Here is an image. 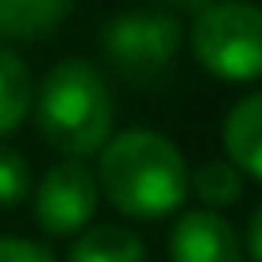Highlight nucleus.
<instances>
[{
  "mask_svg": "<svg viewBox=\"0 0 262 262\" xmlns=\"http://www.w3.org/2000/svg\"><path fill=\"white\" fill-rule=\"evenodd\" d=\"M100 189L120 212L158 220L181 208L189 170L181 150L158 131H123L100 147Z\"/></svg>",
  "mask_w": 262,
  "mask_h": 262,
  "instance_id": "1",
  "label": "nucleus"
},
{
  "mask_svg": "<svg viewBox=\"0 0 262 262\" xmlns=\"http://www.w3.org/2000/svg\"><path fill=\"white\" fill-rule=\"evenodd\" d=\"M39 131L62 155L85 158L108 143L112 131V93L89 62H62L39 89Z\"/></svg>",
  "mask_w": 262,
  "mask_h": 262,
  "instance_id": "2",
  "label": "nucleus"
},
{
  "mask_svg": "<svg viewBox=\"0 0 262 262\" xmlns=\"http://www.w3.org/2000/svg\"><path fill=\"white\" fill-rule=\"evenodd\" d=\"M193 54L208 74L224 81L262 77V8L247 0H220L196 12Z\"/></svg>",
  "mask_w": 262,
  "mask_h": 262,
  "instance_id": "3",
  "label": "nucleus"
},
{
  "mask_svg": "<svg viewBox=\"0 0 262 262\" xmlns=\"http://www.w3.org/2000/svg\"><path fill=\"white\" fill-rule=\"evenodd\" d=\"M108 62L120 70L127 81H155L166 66L178 58L181 27L173 16L155 12H127L116 16L100 35Z\"/></svg>",
  "mask_w": 262,
  "mask_h": 262,
  "instance_id": "4",
  "label": "nucleus"
},
{
  "mask_svg": "<svg viewBox=\"0 0 262 262\" xmlns=\"http://www.w3.org/2000/svg\"><path fill=\"white\" fill-rule=\"evenodd\" d=\"M97 212V178L85 162H62L42 178L35 193V220L50 235H70Z\"/></svg>",
  "mask_w": 262,
  "mask_h": 262,
  "instance_id": "5",
  "label": "nucleus"
},
{
  "mask_svg": "<svg viewBox=\"0 0 262 262\" xmlns=\"http://www.w3.org/2000/svg\"><path fill=\"white\" fill-rule=\"evenodd\" d=\"M173 262H243L235 228L220 212H185L170 235Z\"/></svg>",
  "mask_w": 262,
  "mask_h": 262,
  "instance_id": "6",
  "label": "nucleus"
},
{
  "mask_svg": "<svg viewBox=\"0 0 262 262\" xmlns=\"http://www.w3.org/2000/svg\"><path fill=\"white\" fill-rule=\"evenodd\" d=\"M224 147L243 173L262 181V93L243 97L224 120Z\"/></svg>",
  "mask_w": 262,
  "mask_h": 262,
  "instance_id": "7",
  "label": "nucleus"
},
{
  "mask_svg": "<svg viewBox=\"0 0 262 262\" xmlns=\"http://www.w3.org/2000/svg\"><path fill=\"white\" fill-rule=\"evenodd\" d=\"M70 0H0V35L39 39L62 24Z\"/></svg>",
  "mask_w": 262,
  "mask_h": 262,
  "instance_id": "8",
  "label": "nucleus"
},
{
  "mask_svg": "<svg viewBox=\"0 0 262 262\" xmlns=\"http://www.w3.org/2000/svg\"><path fill=\"white\" fill-rule=\"evenodd\" d=\"M70 262H143V243L135 231L104 224L93 228L70 247Z\"/></svg>",
  "mask_w": 262,
  "mask_h": 262,
  "instance_id": "9",
  "label": "nucleus"
},
{
  "mask_svg": "<svg viewBox=\"0 0 262 262\" xmlns=\"http://www.w3.org/2000/svg\"><path fill=\"white\" fill-rule=\"evenodd\" d=\"M31 108V77L27 66L12 54L8 47H0V135L19 127V120Z\"/></svg>",
  "mask_w": 262,
  "mask_h": 262,
  "instance_id": "10",
  "label": "nucleus"
},
{
  "mask_svg": "<svg viewBox=\"0 0 262 262\" xmlns=\"http://www.w3.org/2000/svg\"><path fill=\"white\" fill-rule=\"evenodd\" d=\"M189 189H193L208 208H224L231 201H239L243 193V181H239V170L228 162H208L189 178Z\"/></svg>",
  "mask_w": 262,
  "mask_h": 262,
  "instance_id": "11",
  "label": "nucleus"
},
{
  "mask_svg": "<svg viewBox=\"0 0 262 262\" xmlns=\"http://www.w3.org/2000/svg\"><path fill=\"white\" fill-rule=\"evenodd\" d=\"M31 189V170L12 147H0V205H19Z\"/></svg>",
  "mask_w": 262,
  "mask_h": 262,
  "instance_id": "12",
  "label": "nucleus"
},
{
  "mask_svg": "<svg viewBox=\"0 0 262 262\" xmlns=\"http://www.w3.org/2000/svg\"><path fill=\"white\" fill-rule=\"evenodd\" d=\"M0 262H54L47 247L31 243V239H0Z\"/></svg>",
  "mask_w": 262,
  "mask_h": 262,
  "instance_id": "13",
  "label": "nucleus"
},
{
  "mask_svg": "<svg viewBox=\"0 0 262 262\" xmlns=\"http://www.w3.org/2000/svg\"><path fill=\"white\" fill-rule=\"evenodd\" d=\"M247 251H251L254 262H262V205L254 208L251 224H247Z\"/></svg>",
  "mask_w": 262,
  "mask_h": 262,
  "instance_id": "14",
  "label": "nucleus"
},
{
  "mask_svg": "<svg viewBox=\"0 0 262 262\" xmlns=\"http://www.w3.org/2000/svg\"><path fill=\"white\" fill-rule=\"evenodd\" d=\"M170 4H178V8H193V12H205V8H212V4H220V0H170Z\"/></svg>",
  "mask_w": 262,
  "mask_h": 262,
  "instance_id": "15",
  "label": "nucleus"
}]
</instances>
